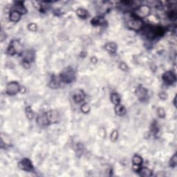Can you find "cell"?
I'll use <instances>...</instances> for the list:
<instances>
[{
	"mask_svg": "<svg viewBox=\"0 0 177 177\" xmlns=\"http://www.w3.org/2000/svg\"><path fill=\"white\" fill-rule=\"evenodd\" d=\"M127 26L134 30H140L143 26V23L141 19L137 18L134 14L126 13L125 15Z\"/></svg>",
	"mask_w": 177,
	"mask_h": 177,
	"instance_id": "6da1fadb",
	"label": "cell"
},
{
	"mask_svg": "<svg viewBox=\"0 0 177 177\" xmlns=\"http://www.w3.org/2000/svg\"><path fill=\"white\" fill-rule=\"evenodd\" d=\"M60 78L62 82L64 83L69 84L75 80V73L74 70L71 67H67L61 72Z\"/></svg>",
	"mask_w": 177,
	"mask_h": 177,
	"instance_id": "7a4b0ae2",
	"label": "cell"
},
{
	"mask_svg": "<svg viewBox=\"0 0 177 177\" xmlns=\"http://www.w3.org/2000/svg\"><path fill=\"white\" fill-rule=\"evenodd\" d=\"M7 53L10 56L15 54H22V47L19 40H13L11 42L8 48L7 49Z\"/></svg>",
	"mask_w": 177,
	"mask_h": 177,
	"instance_id": "3957f363",
	"label": "cell"
},
{
	"mask_svg": "<svg viewBox=\"0 0 177 177\" xmlns=\"http://www.w3.org/2000/svg\"><path fill=\"white\" fill-rule=\"evenodd\" d=\"M150 13V8L148 6L142 5L138 6L135 10L134 15L137 18L141 19L145 17H147L149 15Z\"/></svg>",
	"mask_w": 177,
	"mask_h": 177,
	"instance_id": "277c9868",
	"label": "cell"
},
{
	"mask_svg": "<svg viewBox=\"0 0 177 177\" xmlns=\"http://www.w3.org/2000/svg\"><path fill=\"white\" fill-rule=\"evenodd\" d=\"M18 167L20 170L26 171V172H32L34 170L31 161L28 159H24L20 161L18 163Z\"/></svg>",
	"mask_w": 177,
	"mask_h": 177,
	"instance_id": "5b68a950",
	"label": "cell"
},
{
	"mask_svg": "<svg viewBox=\"0 0 177 177\" xmlns=\"http://www.w3.org/2000/svg\"><path fill=\"white\" fill-rule=\"evenodd\" d=\"M20 91V87L19 86V84L16 82H12V83H8L6 89V92L7 94L10 96L17 94L19 91Z\"/></svg>",
	"mask_w": 177,
	"mask_h": 177,
	"instance_id": "8992f818",
	"label": "cell"
},
{
	"mask_svg": "<svg viewBox=\"0 0 177 177\" xmlns=\"http://www.w3.org/2000/svg\"><path fill=\"white\" fill-rule=\"evenodd\" d=\"M162 78L163 82H164L165 84L169 85H173V84L176 82V75H175V73L172 71L165 72L162 76Z\"/></svg>",
	"mask_w": 177,
	"mask_h": 177,
	"instance_id": "52a82bcc",
	"label": "cell"
},
{
	"mask_svg": "<svg viewBox=\"0 0 177 177\" xmlns=\"http://www.w3.org/2000/svg\"><path fill=\"white\" fill-rule=\"evenodd\" d=\"M136 95L138 100H140V101H145V100H147L148 97L147 90L144 87L140 85L136 89Z\"/></svg>",
	"mask_w": 177,
	"mask_h": 177,
	"instance_id": "ba28073f",
	"label": "cell"
},
{
	"mask_svg": "<svg viewBox=\"0 0 177 177\" xmlns=\"http://www.w3.org/2000/svg\"><path fill=\"white\" fill-rule=\"evenodd\" d=\"M37 122L38 125L40 127H46L47 125H50V121H49L48 115L47 113H43L41 114L40 115L38 116L37 118Z\"/></svg>",
	"mask_w": 177,
	"mask_h": 177,
	"instance_id": "9c48e42d",
	"label": "cell"
},
{
	"mask_svg": "<svg viewBox=\"0 0 177 177\" xmlns=\"http://www.w3.org/2000/svg\"><path fill=\"white\" fill-rule=\"evenodd\" d=\"M85 94L81 89H77L73 92V99L75 103H80L85 100Z\"/></svg>",
	"mask_w": 177,
	"mask_h": 177,
	"instance_id": "30bf717a",
	"label": "cell"
},
{
	"mask_svg": "<svg viewBox=\"0 0 177 177\" xmlns=\"http://www.w3.org/2000/svg\"><path fill=\"white\" fill-rule=\"evenodd\" d=\"M61 82L62 80H61L60 78H58L56 75H53L51 77L50 82H49V87L53 89H58L60 87Z\"/></svg>",
	"mask_w": 177,
	"mask_h": 177,
	"instance_id": "8fae6325",
	"label": "cell"
},
{
	"mask_svg": "<svg viewBox=\"0 0 177 177\" xmlns=\"http://www.w3.org/2000/svg\"><path fill=\"white\" fill-rule=\"evenodd\" d=\"M34 56H35V53H34V51L32 50H27L22 53L24 62H27L28 63L33 61Z\"/></svg>",
	"mask_w": 177,
	"mask_h": 177,
	"instance_id": "7c38bea8",
	"label": "cell"
},
{
	"mask_svg": "<svg viewBox=\"0 0 177 177\" xmlns=\"http://www.w3.org/2000/svg\"><path fill=\"white\" fill-rule=\"evenodd\" d=\"M13 11H17V12L20 13L21 15L26 14L27 13V10L24 7V6L23 5V2H22V1H17V2H15V4L13 6Z\"/></svg>",
	"mask_w": 177,
	"mask_h": 177,
	"instance_id": "4fadbf2b",
	"label": "cell"
},
{
	"mask_svg": "<svg viewBox=\"0 0 177 177\" xmlns=\"http://www.w3.org/2000/svg\"><path fill=\"white\" fill-rule=\"evenodd\" d=\"M132 163L134 164V169L138 172L140 168V165L142 163V158L138 155H135L132 159Z\"/></svg>",
	"mask_w": 177,
	"mask_h": 177,
	"instance_id": "5bb4252c",
	"label": "cell"
},
{
	"mask_svg": "<svg viewBox=\"0 0 177 177\" xmlns=\"http://www.w3.org/2000/svg\"><path fill=\"white\" fill-rule=\"evenodd\" d=\"M91 22L93 26H102L105 24L106 20L102 16H97L96 18H93Z\"/></svg>",
	"mask_w": 177,
	"mask_h": 177,
	"instance_id": "9a60e30c",
	"label": "cell"
},
{
	"mask_svg": "<svg viewBox=\"0 0 177 177\" xmlns=\"http://www.w3.org/2000/svg\"><path fill=\"white\" fill-rule=\"evenodd\" d=\"M47 115H48L49 121H50V123H56V122L58 121L59 120V115L57 113V111H49V112H47Z\"/></svg>",
	"mask_w": 177,
	"mask_h": 177,
	"instance_id": "2e32d148",
	"label": "cell"
},
{
	"mask_svg": "<svg viewBox=\"0 0 177 177\" xmlns=\"http://www.w3.org/2000/svg\"><path fill=\"white\" fill-rule=\"evenodd\" d=\"M104 48H105L106 51H108L109 53H115L117 50V45L114 42H109L106 44Z\"/></svg>",
	"mask_w": 177,
	"mask_h": 177,
	"instance_id": "e0dca14e",
	"label": "cell"
},
{
	"mask_svg": "<svg viewBox=\"0 0 177 177\" xmlns=\"http://www.w3.org/2000/svg\"><path fill=\"white\" fill-rule=\"evenodd\" d=\"M115 113L119 116H124L125 113H126V109H125L124 106H123L121 104H118L115 106Z\"/></svg>",
	"mask_w": 177,
	"mask_h": 177,
	"instance_id": "ac0fdd59",
	"label": "cell"
},
{
	"mask_svg": "<svg viewBox=\"0 0 177 177\" xmlns=\"http://www.w3.org/2000/svg\"><path fill=\"white\" fill-rule=\"evenodd\" d=\"M21 18V14L17 11H11L10 14V20L13 22H18Z\"/></svg>",
	"mask_w": 177,
	"mask_h": 177,
	"instance_id": "d6986e66",
	"label": "cell"
},
{
	"mask_svg": "<svg viewBox=\"0 0 177 177\" xmlns=\"http://www.w3.org/2000/svg\"><path fill=\"white\" fill-rule=\"evenodd\" d=\"M139 173V175L141 176H152V171L149 169L147 168V167H142V168H140L139 170L138 171Z\"/></svg>",
	"mask_w": 177,
	"mask_h": 177,
	"instance_id": "ffe728a7",
	"label": "cell"
},
{
	"mask_svg": "<svg viewBox=\"0 0 177 177\" xmlns=\"http://www.w3.org/2000/svg\"><path fill=\"white\" fill-rule=\"evenodd\" d=\"M76 13H77L78 16L80 18L85 19L89 16V13L87 12V11L84 8H78L76 11Z\"/></svg>",
	"mask_w": 177,
	"mask_h": 177,
	"instance_id": "44dd1931",
	"label": "cell"
},
{
	"mask_svg": "<svg viewBox=\"0 0 177 177\" xmlns=\"http://www.w3.org/2000/svg\"><path fill=\"white\" fill-rule=\"evenodd\" d=\"M111 100L113 102V104H115V105H117V104H120V102H121V96L117 93H114L111 96Z\"/></svg>",
	"mask_w": 177,
	"mask_h": 177,
	"instance_id": "7402d4cb",
	"label": "cell"
},
{
	"mask_svg": "<svg viewBox=\"0 0 177 177\" xmlns=\"http://www.w3.org/2000/svg\"><path fill=\"white\" fill-rule=\"evenodd\" d=\"M26 117L28 118L29 120H31L33 118V112L32 111L31 108H30V106H27V107L26 108Z\"/></svg>",
	"mask_w": 177,
	"mask_h": 177,
	"instance_id": "603a6c76",
	"label": "cell"
},
{
	"mask_svg": "<svg viewBox=\"0 0 177 177\" xmlns=\"http://www.w3.org/2000/svg\"><path fill=\"white\" fill-rule=\"evenodd\" d=\"M151 130L152 132L154 134H157L158 132H159V125H158L157 121L154 122L152 125V127H151Z\"/></svg>",
	"mask_w": 177,
	"mask_h": 177,
	"instance_id": "cb8c5ba5",
	"label": "cell"
},
{
	"mask_svg": "<svg viewBox=\"0 0 177 177\" xmlns=\"http://www.w3.org/2000/svg\"><path fill=\"white\" fill-rule=\"evenodd\" d=\"M81 111L85 114L89 113V111H90V106H89V104L87 103L83 104L81 106Z\"/></svg>",
	"mask_w": 177,
	"mask_h": 177,
	"instance_id": "d4e9b609",
	"label": "cell"
},
{
	"mask_svg": "<svg viewBox=\"0 0 177 177\" xmlns=\"http://www.w3.org/2000/svg\"><path fill=\"white\" fill-rule=\"evenodd\" d=\"M118 131L114 130L112 132L111 136H110V138L113 142H115L116 140L118 139Z\"/></svg>",
	"mask_w": 177,
	"mask_h": 177,
	"instance_id": "484cf974",
	"label": "cell"
},
{
	"mask_svg": "<svg viewBox=\"0 0 177 177\" xmlns=\"http://www.w3.org/2000/svg\"><path fill=\"white\" fill-rule=\"evenodd\" d=\"M176 164H177V158H176V154H175L170 160V165L171 167H175L176 165Z\"/></svg>",
	"mask_w": 177,
	"mask_h": 177,
	"instance_id": "4316f807",
	"label": "cell"
},
{
	"mask_svg": "<svg viewBox=\"0 0 177 177\" xmlns=\"http://www.w3.org/2000/svg\"><path fill=\"white\" fill-rule=\"evenodd\" d=\"M157 114L158 116L161 118H163L165 116V111L163 108H159L157 110Z\"/></svg>",
	"mask_w": 177,
	"mask_h": 177,
	"instance_id": "83f0119b",
	"label": "cell"
},
{
	"mask_svg": "<svg viewBox=\"0 0 177 177\" xmlns=\"http://www.w3.org/2000/svg\"><path fill=\"white\" fill-rule=\"evenodd\" d=\"M37 26L35 24H34V23H31V24H30L28 26V28L29 29L30 31H36V30H37Z\"/></svg>",
	"mask_w": 177,
	"mask_h": 177,
	"instance_id": "f1b7e54d",
	"label": "cell"
},
{
	"mask_svg": "<svg viewBox=\"0 0 177 177\" xmlns=\"http://www.w3.org/2000/svg\"><path fill=\"white\" fill-rule=\"evenodd\" d=\"M159 98L163 100H166V99L167 98V93L164 92V91H161V92H160L159 94Z\"/></svg>",
	"mask_w": 177,
	"mask_h": 177,
	"instance_id": "f546056e",
	"label": "cell"
},
{
	"mask_svg": "<svg viewBox=\"0 0 177 177\" xmlns=\"http://www.w3.org/2000/svg\"><path fill=\"white\" fill-rule=\"evenodd\" d=\"M119 67L121 70H123V71H127V70L128 69V66L125 63H124V62H121V63L119 64Z\"/></svg>",
	"mask_w": 177,
	"mask_h": 177,
	"instance_id": "4dcf8cb0",
	"label": "cell"
},
{
	"mask_svg": "<svg viewBox=\"0 0 177 177\" xmlns=\"http://www.w3.org/2000/svg\"><path fill=\"white\" fill-rule=\"evenodd\" d=\"M99 135L102 137V138H104L106 136V131L104 128H100L99 129Z\"/></svg>",
	"mask_w": 177,
	"mask_h": 177,
	"instance_id": "1f68e13d",
	"label": "cell"
},
{
	"mask_svg": "<svg viewBox=\"0 0 177 177\" xmlns=\"http://www.w3.org/2000/svg\"><path fill=\"white\" fill-rule=\"evenodd\" d=\"M4 33L3 32V30H1V42H3L4 39L6 38V36H4Z\"/></svg>",
	"mask_w": 177,
	"mask_h": 177,
	"instance_id": "d6a6232c",
	"label": "cell"
},
{
	"mask_svg": "<svg viewBox=\"0 0 177 177\" xmlns=\"http://www.w3.org/2000/svg\"><path fill=\"white\" fill-rule=\"evenodd\" d=\"M91 62H93V63H96V61H97V59H96V57H93V58H91Z\"/></svg>",
	"mask_w": 177,
	"mask_h": 177,
	"instance_id": "836d02e7",
	"label": "cell"
}]
</instances>
